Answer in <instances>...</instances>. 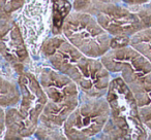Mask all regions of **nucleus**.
<instances>
[{
	"instance_id": "f257e3e1",
	"label": "nucleus",
	"mask_w": 151,
	"mask_h": 140,
	"mask_svg": "<svg viewBox=\"0 0 151 140\" xmlns=\"http://www.w3.org/2000/svg\"><path fill=\"white\" fill-rule=\"evenodd\" d=\"M40 54L52 68L70 77L82 93L90 97L107 95L112 74L101 58L86 56L61 34L47 38Z\"/></svg>"
},
{
	"instance_id": "f03ea898",
	"label": "nucleus",
	"mask_w": 151,
	"mask_h": 140,
	"mask_svg": "<svg viewBox=\"0 0 151 140\" xmlns=\"http://www.w3.org/2000/svg\"><path fill=\"white\" fill-rule=\"evenodd\" d=\"M101 59L112 76L121 77L130 89L146 126L151 121V62L130 44L111 48Z\"/></svg>"
},
{
	"instance_id": "7ed1b4c3",
	"label": "nucleus",
	"mask_w": 151,
	"mask_h": 140,
	"mask_svg": "<svg viewBox=\"0 0 151 140\" xmlns=\"http://www.w3.org/2000/svg\"><path fill=\"white\" fill-rule=\"evenodd\" d=\"M106 98L111 114L99 139H147L149 130L141 119L134 94L121 77L112 76Z\"/></svg>"
},
{
	"instance_id": "20e7f679",
	"label": "nucleus",
	"mask_w": 151,
	"mask_h": 140,
	"mask_svg": "<svg viewBox=\"0 0 151 140\" xmlns=\"http://www.w3.org/2000/svg\"><path fill=\"white\" fill-rule=\"evenodd\" d=\"M21 101L17 106L5 109L4 140H19L34 135L47 104V95L38 77L25 70L18 75Z\"/></svg>"
},
{
	"instance_id": "39448f33",
	"label": "nucleus",
	"mask_w": 151,
	"mask_h": 140,
	"mask_svg": "<svg viewBox=\"0 0 151 140\" xmlns=\"http://www.w3.org/2000/svg\"><path fill=\"white\" fill-rule=\"evenodd\" d=\"M37 77L48 98L38 125L63 128L80 102V88L70 77L51 66L40 69Z\"/></svg>"
},
{
	"instance_id": "423d86ee",
	"label": "nucleus",
	"mask_w": 151,
	"mask_h": 140,
	"mask_svg": "<svg viewBox=\"0 0 151 140\" xmlns=\"http://www.w3.org/2000/svg\"><path fill=\"white\" fill-rule=\"evenodd\" d=\"M61 35L88 57L101 58L111 50L112 36L89 13L71 11L63 22Z\"/></svg>"
},
{
	"instance_id": "0eeeda50",
	"label": "nucleus",
	"mask_w": 151,
	"mask_h": 140,
	"mask_svg": "<svg viewBox=\"0 0 151 140\" xmlns=\"http://www.w3.org/2000/svg\"><path fill=\"white\" fill-rule=\"evenodd\" d=\"M111 109L107 98L90 97L81 92L80 102L63 125L69 140L99 139L110 119Z\"/></svg>"
},
{
	"instance_id": "6e6552de",
	"label": "nucleus",
	"mask_w": 151,
	"mask_h": 140,
	"mask_svg": "<svg viewBox=\"0 0 151 140\" xmlns=\"http://www.w3.org/2000/svg\"><path fill=\"white\" fill-rule=\"evenodd\" d=\"M112 36L130 37L146 29L138 13L123 3H104L96 0L89 11Z\"/></svg>"
},
{
	"instance_id": "1a4fd4ad",
	"label": "nucleus",
	"mask_w": 151,
	"mask_h": 140,
	"mask_svg": "<svg viewBox=\"0 0 151 140\" xmlns=\"http://www.w3.org/2000/svg\"><path fill=\"white\" fill-rule=\"evenodd\" d=\"M0 31L2 59L19 75L25 71L26 65L30 62L21 31L12 17L0 18Z\"/></svg>"
},
{
	"instance_id": "9d476101",
	"label": "nucleus",
	"mask_w": 151,
	"mask_h": 140,
	"mask_svg": "<svg viewBox=\"0 0 151 140\" xmlns=\"http://www.w3.org/2000/svg\"><path fill=\"white\" fill-rule=\"evenodd\" d=\"M21 89L17 82L6 80L1 76V90H0V106L3 108L17 106L21 101Z\"/></svg>"
},
{
	"instance_id": "9b49d317",
	"label": "nucleus",
	"mask_w": 151,
	"mask_h": 140,
	"mask_svg": "<svg viewBox=\"0 0 151 140\" xmlns=\"http://www.w3.org/2000/svg\"><path fill=\"white\" fill-rule=\"evenodd\" d=\"M52 33L53 35H59L65 18L73 11V4L70 0H52Z\"/></svg>"
},
{
	"instance_id": "f8f14e48",
	"label": "nucleus",
	"mask_w": 151,
	"mask_h": 140,
	"mask_svg": "<svg viewBox=\"0 0 151 140\" xmlns=\"http://www.w3.org/2000/svg\"><path fill=\"white\" fill-rule=\"evenodd\" d=\"M130 45L151 62V28H147L130 38Z\"/></svg>"
},
{
	"instance_id": "ddd939ff",
	"label": "nucleus",
	"mask_w": 151,
	"mask_h": 140,
	"mask_svg": "<svg viewBox=\"0 0 151 140\" xmlns=\"http://www.w3.org/2000/svg\"><path fill=\"white\" fill-rule=\"evenodd\" d=\"M34 137L37 139H67L63 128H53L38 125Z\"/></svg>"
},
{
	"instance_id": "4468645a",
	"label": "nucleus",
	"mask_w": 151,
	"mask_h": 140,
	"mask_svg": "<svg viewBox=\"0 0 151 140\" xmlns=\"http://www.w3.org/2000/svg\"><path fill=\"white\" fill-rule=\"evenodd\" d=\"M26 0H1L0 18L12 17L13 14L22 9Z\"/></svg>"
},
{
	"instance_id": "2eb2a0df",
	"label": "nucleus",
	"mask_w": 151,
	"mask_h": 140,
	"mask_svg": "<svg viewBox=\"0 0 151 140\" xmlns=\"http://www.w3.org/2000/svg\"><path fill=\"white\" fill-rule=\"evenodd\" d=\"M130 37H124V36H114L112 37L111 48H120L123 46L129 45Z\"/></svg>"
},
{
	"instance_id": "dca6fc26",
	"label": "nucleus",
	"mask_w": 151,
	"mask_h": 140,
	"mask_svg": "<svg viewBox=\"0 0 151 140\" xmlns=\"http://www.w3.org/2000/svg\"><path fill=\"white\" fill-rule=\"evenodd\" d=\"M151 0H121V2L124 5L129 7H137V6H142L147 3L150 2Z\"/></svg>"
},
{
	"instance_id": "f3484780",
	"label": "nucleus",
	"mask_w": 151,
	"mask_h": 140,
	"mask_svg": "<svg viewBox=\"0 0 151 140\" xmlns=\"http://www.w3.org/2000/svg\"><path fill=\"white\" fill-rule=\"evenodd\" d=\"M0 112H1V117H0V138L3 139V136L5 133V109L3 107H1L0 109Z\"/></svg>"
},
{
	"instance_id": "a211bd4d",
	"label": "nucleus",
	"mask_w": 151,
	"mask_h": 140,
	"mask_svg": "<svg viewBox=\"0 0 151 140\" xmlns=\"http://www.w3.org/2000/svg\"><path fill=\"white\" fill-rule=\"evenodd\" d=\"M104 3H122L121 0H99Z\"/></svg>"
},
{
	"instance_id": "6ab92c4d",
	"label": "nucleus",
	"mask_w": 151,
	"mask_h": 140,
	"mask_svg": "<svg viewBox=\"0 0 151 140\" xmlns=\"http://www.w3.org/2000/svg\"><path fill=\"white\" fill-rule=\"evenodd\" d=\"M146 127L148 128V130H151V121L149 122L148 124H147V125H146Z\"/></svg>"
},
{
	"instance_id": "aec40b11",
	"label": "nucleus",
	"mask_w": 151,
	"mask_h": 140,
	"mask_svg": "<svg viewBox=\"0 0 151 140\" xmlns=\"http://www.w3.org/2000/svg\"><path fill=\"white\" fill-rule=\"evenodd\" d=\"M147 139H151V130L148 131V137H147Z\"/></svg>"
},
{
	"instance_id": "412c9836",
	"label": "nucleus",
	"mask_w": 151,
	"mask_h": 140,
	"mask_svg": "<svg viewBox=\"0 0 151 140\" xmlns=\"http://www.w3.org/2000/svg\"><path fill=\"white\" fill-rule=\"evenodd\" d=\"M149 5H150V6H151V1H150V2H149Z\"/></svg>"
}]
</instances>
